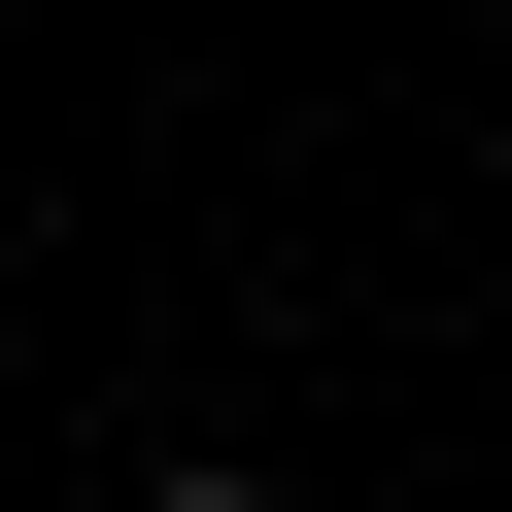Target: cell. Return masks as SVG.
<instances>
[{"instance_id": "obj_1", "label": "cell", "mask_w": 512, "mask_h": 512, "mask_svg": "<svg viewBox=\"0 0 512 512\" xmlns=\"http://www.w3.org/2000/svg\"><path fill=\"white\" fill-rule=\"evenodd\" d=\"M137 512H274V478H137Z\"/></svg>"}]
</instances>
